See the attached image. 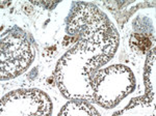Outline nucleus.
I'll return each mask as SVG.
<instances>
[{
  "label": "nucleus",
  "instance_id": "nucleus-4",
  "mask_svg": "<svg viewBox=\"0 0 156 116\" xmlns=\"http://www.w3.org/2000/svg\"><path fill=\"white\" fill-rule=\"evenodd\" d=\"M60 115H69V114H73V115H98L97 111L95 109H93V107L87 104V103H84L82 101H73V102H70L64 107V110L60 111L59 113Z\"/></svg>",
  "mask_w": 156,
  "mask_h": 116
},
{
  "label": "nucleus",
  "instance_id": "nucleus-2",
  "mask_svg": "<svg viewBox=\"0 0 156 116\" xmlns=\"http://www.w3.org/2000/svg\"><path fill=\"white\" fill-rule=\"evenodd\" d=\"M34 51L26 36L20 32H7L1 37V79L14 78L31 63Z\"/></svg>",
  "mask_w": 156,
  "mask_h": 116
},
{
  "label": "nucleus",
  "instance_id": "nucleus-3",
  "mask_svg": "<svg viewBox=\"0 0 156 116\" xmlns=\"http://www.w3.org/2000/svg\"><path fill=\"white\" fill-rule=\"evenodd\" d=\"M12 106L4 114L48 115L51 113V103L40 90H17L2 97L1 109Z\"/></svg>",
  "mask_w": 156,
  "mask_h": 116
},
{
  "label": "nucleus",
  "instance_id": "nucleus-5",
  "mask_svg": "<svg viewBox=\"0 0 156 116\" xmlns=\"http://www.w3.org/2000/svg\"><path fill=\"white\" fill-rule=\"evenodd\" d=\"M130 47L133 50L145 53L152 46V39L144 33H133L129 41Z\"/></svg>",
  "mask_w": 156,
  "mask_h": 116
},
{
  "label": "nucleus",
  "instance_id": "nucleus-1",
  "mask_svg": "<svg viewBox=\"0 0 156 116\" xmlns=\"http://www.w3.org/2000/svg\"><path fill=\"white\" fill-rule=\"evenodd\" d=\"M69 32L78 36L79 49L94 53L97 50L108 58L114 56L119 44L117 31L96 6L80 3L72 14Z\"/></svg>",
  "mask_w": 156,
  "mask_h": 116
}]
</instances>
